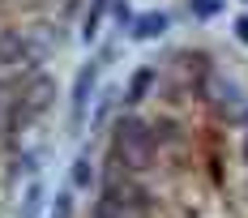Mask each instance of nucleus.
Here are the masks:
<instances>
[{"label": "nucleus", "mask_w": 248, "mask_h": 218, "mask_svg": "<svg viewBox=\"0 0 248 218\" xmlns=\"http://www.w3.org/2000/svg\"><path fill=\"white\" fill-rule=\"evenodd\" d=\"M39 205H43V193H39V184L26 193V210H22V218H39Z\"/></svg>", "instance_id": "6e6552de"}, {"label": "nucleus", "mask_w": 248, "mask_h": 218, "mask_svg": "<svg viewBox=\"0 0 248 218\" xmlns=\"http://www.w3.org/2000/svg\"><path fill=\"white\" fill-rule=\"evenodd\" d=\"M69 175H73V188H94V163H90V154H77Z\"/></svg>", "instance_id": "20e7f679"}, {"label": "nucleus", "mask_w": 248, "mask_h": 218, "mask_svg": "<svg viewBox=\"0 0 248 218\" xmlns=\"http://www.w3.org/2000/svg\"><path fill=\"white\" fill-rule=\"evenodd\" d=\"M154 86V69H137L133 73V86H128V103H141Z\"/></svg>", "instance_id": "423d86ee"}, {"label": "nucleus", "mask_w": 248, "mask_h": 218, "mask_svg": "<svg viewBox=\"0 0 248 218\" xmlns=\"http://www.w3.org/2000/svg\"><path fill=\"white\" fill-rule=\"evenodd\" d=\"M73 214V197L69 193H56V205H51V218H69Z\"/></svg>", "instance_id": "1a4fd4ad"}, {"label": "nucleus", "mask_w": 248, "mask_h": 218, "mask_svg": "<svg viewBox=\"0 0 248 218\" xmlns=\"http://www.w3.org/2000/svg\"><path fill=\"white\" fill-rule=\"evenodd\" d=\"M90 86H94V69H81L77 73V90H73V116L77 120L86 116V94H90Z\"/></svg>", "instance_id": "7ed1b4c3"}, {"label": "nucleus", "mask_w": 248, "mask_h": 218, "mask_svg": "<svg viewBox=\"0 0 248 218\" xmlns=\"http://www.w3.org/2000/svg\"><path fill=\"white\" fill-rule=\"evenodd\" d=\"M163 30H167V17H163V13H146L133 34H137V39H154V34H163Z\"/></svg>", "instance_id": "0eeeda50"}, {"label": "nucleus", "mask_w": 248, "mask_h": 218, "mask_svg": "<svg viewBox=\"0 0 248 218\" xmlns=\"http://www.w3.org/2000/svg\"><path fill=\"white\" fill-rule=\"evenodd\" d=\"M235 34H240V39L248 43V17H240V22H235Z\"/></svg>", "instance_id": "9d476101"}, {"label": "nucleus", "mask_w": 248, "mask_h": 218, "mask_svg": "<svg viewBox=\"0 0 248 218\" xmlns=\"http://www.w3.org/2000/svg\"><path fill=\"white\" fill-rule=\"evenodd\" d=\"M141 193L137 188H120V184H107V193L94 205V218H141Z\"/></svg>", "instance_id": "f03ea898"}, {"label": "nucleus", "mask_w": 248, "mask_h": 218, "mask_svg": "<svg viewBox=\"0 0 248 218\" xmlns=\"http://www.w3.org/2000/svg\"><path fill=\"white\" fill-rule=\"evenodd\" d=\"M22 56H26V39L0 34V64H13V60H22Z\"/></svg>", "instance_id": "39448f33"}, {"label": "nucleus", "mask_w": 248, "mask_h": 218, "mask_svg": "<svg viewBox=\"0 0 248 218\" xmlns=\"http://www.w3.org/2000/svg\"><path fill=\"white\" fill-rule=\"evenodd\" d=\"M111 154H116L120 167L146 171L154 163V133L141 120H133V116H120L116 128H111Z\"/></svg>", "instance_id": "f257e3e1"}]
</instances>
